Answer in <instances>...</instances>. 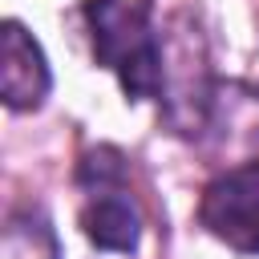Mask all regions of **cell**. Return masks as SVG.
<instances>
[{
    "mask_svg": "<svg viewBox=\"0 0 259 259\" xmlns=\"http://www.w3.org/2000/svg\"><path fill=\"white\" fill-rule=\"evenodd\" d=\"M85 24L97 65H105L125 97L146 101L166 89V53L158 28L138 0H85Z\"/></svg>",
    "mask_w": 259,
    "mask_h": 259,
    "instance_id": "1",
    "label": "cell"
},
{
    "mask_svg": "<svg viewBox=\"0 0 259 259\" xmlns=\"http://www.w3.org/2000/svg\"><path fill=\"white\" fill-rule=\"evenodd\" d=\"M198 219L219 243L243 255H259V158L210 178L198 202Z\"/></svg>",
    "mask_w": 259,
    "mask_h": 259,
    "instance_id": "2",
    "label": "cell"
},
{
    "mask_svg": "<svg viewBox=\"0 0 259 259\" xmlns=\"http://www.w3.org/2000/svg\"><path fill=\"white\" fill-rule=\"evenodd\" d=\"M49 61L36 36L20 20H4L0 28V97L8 109H36L49 93Z\"/></svg>",
    "mask_w": 259,
    "mask_h": 259,
    "instance_id": "3",
    "label": "cell"
},
{
    "mask_svg": "<svg viewBox=\"0 0 259 259\" xmlns=\"http://www.w3.org/2000/svg\"><path fill=\"white\" fill-rule=\"evenodd\" d=\"M81 227H85L89 243L101 251H134L138 235H142V219H138L134 202L121 190H109L101 182L89 194V202L81 206Z\"/></svg>",
    "mask_w": 259,
    "mask_h": 259,
    "instance_id": "4",
    "label": "cell"
},
{
    "mask_svg": "<svg viewBox=\"0 0 259 259\" xmlns=\"http://www.w3.org/2000/svg\"><path fill=\"white\" fill-rule=\"evenodd\" d=\"M0 259H61V247L40 214H12L4 227Z\"/></svg>",
    "mask_w": 259,
    "mask_h": 259,
    "instance_id": "5",
    "label": "cell"
}]
</instances>
